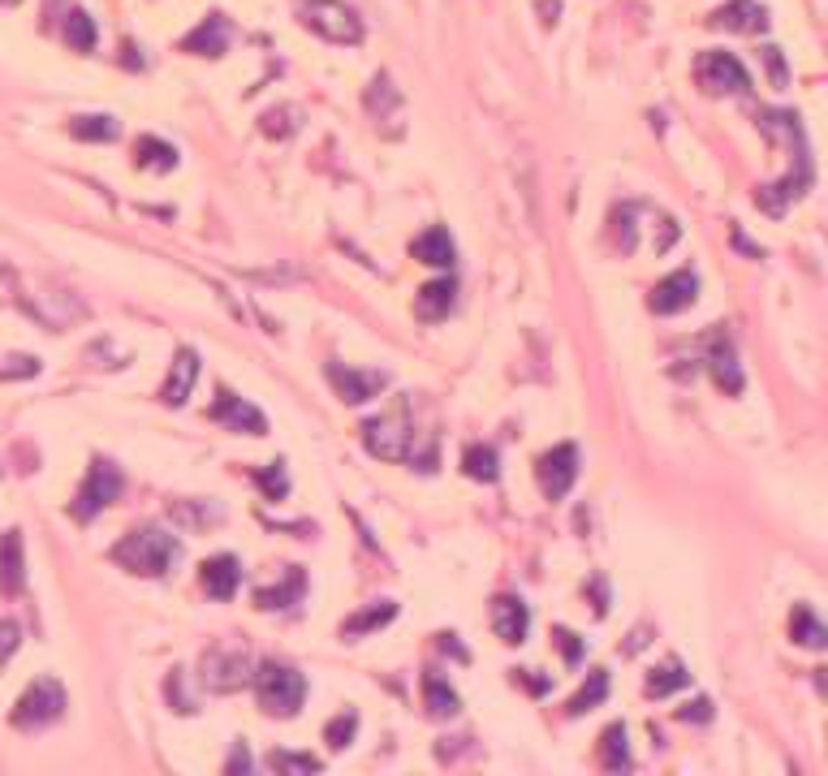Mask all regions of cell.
Wrapping results in <instances>:
<instances>
[{
  "label": "cell",
  "instance_id": "cell-1",
  "mask_svg": "<svg viewBox=\"0 0 828 776\" xmlns=\"http://www.w3.org/2000/svg\"><path fill=\"white\" fill-rule=\"evenodd\" d=\"M362 445L380 462H406L423 475L436 471V431H423L414 423V397H402L389 415L362 423Z\"/></svg>",
  "mask_w": 828,
  "mask_h": 776
},
{
  "label": "cell",
  "instance_id": "cell-2",
  "mask_svg": "<svg viewBox=\"0 0 828 776\" xmlns=\"http://www.w3.org/2000/svg\"><path fill=\"white\" fill-rule=\"evenodd\" d=\"M756 121H760V130L769 134V138H776V143H785L790 151H794V160H790V173L781 181H769V185H760L756 190V203L769 212V216H781L794 199H803L807 194V185L816 181V160H812V147H807V134H803V121L794 117V113H776V109H760L756 113Z\"/></svg>",
  "mask_w": 828,
  "mask_h": 776
},
{
  "label": "cell",
  "instance_id": "cell-3",
  "mask_svg": "<svg viewBox=\"0 0 828 776\" xmlns=\"http://www.w3.org/2000/svg\"><path fill=\"white\" fill-rule=\"evenodd\" d=\"M113 561L130 574L143 578H165L174 565L181 561V543L160 527H134L130 536L113 548Z\"/></svg>",
  "mask_w": 828,
  "mask_h": 776
},
{
  "label": "cell",
  "instance_id": "cell-4",
  "mask_svg": "<svg viewBox=\"0 0 828 776\" xmlns=\"http://www.w3.org/2000/svg\"><path fill=\"white\" fill-rule=\"evenodd\" d=\"M250 682H255V699H259V708H264L268 717L290 720L298 717V708L306 704V677L298 673L294 664L264 660V664H255Z\"/></svg>",
  "mask_w": 828,
  "mask_h": 776
},
{
  "label": "cell",
  "instance_id": "cell-5",
  "mask_svg": "<svg viewBox=\"0 0 828 776\" xmlns=\"http://www.w3.org/2000/svg\"><path fill=\"white\" fill-rule=\"evenodd\" d=\"M298 22L315 35H324L328 44H362V18L346 0H298Z\"/></svg>",
  "mask_w": 828,
  "mask_h": 776
},
{
  "label": "cell",
  "instance_id": "cell-6",
  "mask_svg": "<svg viewBox=\"0 0 828 776\" xmlns=\"http://www.w3.org/2000/svg\"><path fill=\"white\" fill-rule=\"evenodd\" d=\"M65 708H69V699H65V686H60L57 677H40V682H31L26 686V695L13 704V712H9V720H13V729H44V724H57L60 717H65Z\"/></svg>",
  "mask_w": 828,
  "mask_h": 776
},
{
  "label": "cell",
  "instance_id": "cell-7",
  "mask_svg": "<svg viewBox=\"0 0 828 776\" xmlns=\"http://www.w3.org/2000/svg\"><path fill=\"white\" fill-rule=\"evenodd\" d=\"M118 496H121V471L109 462V458H91L87 479H82V487H78V496H74L69 514H74L78 522H91V518H96V514H104V509H109Z\"/></svg>",
  "mask_w": 828,
  "mask_h": 776
},
{
  "label": "cell",
  "instance_id": "cell-8",
  "mask_svg": "<svg viewBox=\"0 0 828 776\" xmlns=\"http://www.w3.org/2000/svg\"><path fill=\"white\" fill-rule=\"evenodd\" d=\"M250 673H255V664H250V656L242 648H212V652H203V660H199V682L212 695H234V690H242L250 682Z\"/></svg>",
  "mask_w": 828,
  "mask_h": 776
},
{
  "label": "cell",
  "instance_id": "cell-9",
  "mask_svg": "<svg viewBox=\"0 0 828 776\" xmlns=\"http://www.w3.org/2000/svg\"><path fill=\"white\" fill-rule=\"evenodd\" d=\"M695 82L704 87V95H747L751 91V74L742 69V60L734 53H704L695 60Z\"/></svg>",
  "mask_w": 828,
  "mask_h": 776
},
{
  "label": "cell",
  "instance_id": "cell-10",
  "mask_svg": "<svg viewBox=\"0 0 828 776\" xmlns=\"http://www.w3.org/2000/svg\"><path fill=\"white\" fill-rule=\"evenodd\" d=\"M535 479H539V487H544L548 501H566L570 487H574V479H579V449L574 445L548 449L539 458V466H535Z\"/></svg>",
  "mask_w": 828,
  "mask_h": 776
},
{
  "label": "cell",
  "instance_id": "cell-11",
  "mask_svg": "<svg viewBox=\"0 0 828 776\" xmlns=\"http://www.w3.org/2000/svg\"><path fill=\"white\" fill-rule=\"evenodd\" d=\"M704 359H708V371H712V380H716V389L729 393V397H738L742 384H747V375H742V362H738V350H734V337H729L725 328H712L708 333V350H704Z\"/></svg>",
  "mask_w": 828,
  "mask_h": 776
},
{
  "label": "cell",
  "instance_id": "cell-12",
  "mask_svg": "<svg viewBox=\"0 0 828 776\" xmlns=\"http://www.w3.org/2000/svg\"><path fill=\"white\" fill-rule=\"evenodd\" d=\"M328 384L337 389V397L346 406H362V402H371V397H380L389 389V375L384 371H358V367L328 362Z\"/></svg>",
  "mask_w": 828,
  "mask_h": 776
},
{
  "label": "cell",
  "instance_id": "cell-13",
  "mask_svg": "<svg viewBox=\"0 0 828 776\" xmlns=\"http://www.w3.org/2000/svg\"><path fill=\"white\" fill-rule=\"evenodd\" d=\"M362 104H367V113L376 117V125H384V134H389V138H398V134H402L406 100H402V91L393 87V78H389V74H376V78H371V87H367Z\"/></svg>",
  "mask_w": 828,
  "mask_h": 776
},
{
  "label": "cell",
  "instance_id": "cell-14",
  "mask_svg": "<svg viewBox=\"0 0 828 776\" xmlns=\"http://www.w3.org/2000/svg\"><path fill=\"white\" fill-rule=\"evenodd\" d=\"M695 299H700V277H695V268H678V272H669L648 294V311L651 315H678V311L695 306Z\"/></svg>",
  "mask_w": 828,
  "mask_h": 776
},
{
  "label": "cell",
  "instance_id": "cell-15",
  "mask_svg": "<svg viewBox=\"0 0 828 776\" xmlns=\"http://www.w3.org/2000/svg\"><path fill=\"white\" fill-rule=\"evenodd\" d=\"M708 26L738 31V35H760V31H769V9L760 0H725L708 18Z\"/></svg>",
  "mask_w": 828,
  "mask_h": 776
},
{
  "label": "cell",
  "instance_id": "cell-16",
  "mask_svg": "<svg viewBox=\"0 0 828 776\" xmlns=\"http://www.w3.org/2000/svg\"><path fill=\"white\" fill-rule=\"evenodd\" d=\"M230 40H234L230 18H225V13H212V18H203V22L181 40V53H190V57H225V53H230Z\"/></svg>",
  "mask_w": 828,
  "mask_h": 776
},
{
  "label": "cell",
  "instance_id": "cell-17",
  "mask_svg": "<svg viewBox=\"0 0 828 776\" xmlns=\"http://www.w3.org/2000/svg\"><path fill=\"white\" fill-rule=\"evenodd\" d=\"M212 423H225V427L246 431V436H264V431H268V418H264V411H255L246 397H237V393H230V389H216Z\"/></svg>",
  "mask_w": 828,
  "mask_h": 776
},
{
  "label": "cell",
  "instance_id": "cell-18",
  "mask_svg": "<svg viewBox=\"0 0 828 776\" xmlns=\"http://www.w3.org/2000/svg\"><path fill=\"white\" fill-rule=\"evenodd\" d=\"M492 630L501 643L518 648L527 643V630H532V608L523 604L518 596H496L492 599Z\"/></svg>",
  "mask_w": 828,
  "mask_h": 776
},
{
  "label": "cell",
  "instance_id": "cell-19",
  "mask_svg": "<svg viewBox=\"0 0 828 776\" xmlns=\"http://www.w3.org/2000/svg\"><path fill=\"white\" fill-rule=\"evenodd\" d=\"M199 583H203V592H208L212 599H234L237 583H242V565H237V556L221 552V556L203 561V565H199Z\"/></svg>",
  "mask_w": 828,
  "mask_h": 776
},
{
  "label": "cell",
  "instance_id": "cell-20",
  "mask_svg": "<svg viewBox=\"0 0 828 776\" xmlns=\"http://www.w3.org/2000/svg\"><path fill=\"white\" fill-rule=\"evenodd\" d=\"M26 587V556H22V531L0 536V596H22Z\"/></svg>",
  "mask_w": 828,
  "mask_h": 776
},
{
  "label": "cell",
  "instance_id": "cell-21",
  "mask_svg": "<svg viewBox=\"0 0 828 776\" xmlns=\"http://www.w3.org/2000/svg\"><path fill=\"white\" fill-rule=\"evenodd\" d=\"M194 380H199V355H194L190 346H181L178 359H174V371H169V380H165V389H160V402H165V406H186Z\"/></svg>",
  "mask_w": 828,
  "mask_h": 776
},
{
  "label": "cell",
  "instance_id": "cell-22",
  "mask_svg": "<svg viewBox=\"0 0 828 776\" xmlns=\"http://www.w3.org/2000/svg\"><path fill=\"white\" fill-rule=\"evenodd\" d=\"M411 255L418 263H427V268H454L458 246L449 238V229H427V234H418L411 241Z\"/></svg>",
  "mask_w": 828,
  "mask_h": 776
},
{
  "label": "cell",
  "instance_id": "cell-23",
  "mask_svg": "<svg viewBox=\"0 0 828 776\" xmlns=\"http://www.w3.org/2000/svg\"><path fill=\"white\" fill-rule=\"evenodd\" d=\"M423 708H427V717L449 720L462 712V699H458V690H454L440 673H427V677H423Z\"/></svg>",
  "mask_w": 828,
  "mask_h": 776
},
{
  "label": "cell",
  "instance_id": "cell-24",
  "mask_svg": "<svg viewBox=\"0 0 828 776\" xmlns=\"http://www.w3.org/2000/svg\"><path fill=\"white\" fill-rule=\"evenodd\" d=\"M600 768H604V773H630V768H635L626 724H608V729L600 733Z\"/></svg>",
  "mask_w": 828,
  "mask_h": 776
},
{
  "label": "cell",
  "instance_id": "cell-25",
  "mask_svg": "<svg viewBox=\"0 0 828 776\" xmlns=\"http://www.w3.org/2000/svg\"><path fill=\"white\" fill-rule=\"evenodd\" d=\"M134 165H138V169H152V173H169V169H178V147L165 143V138L143 134V138L134 143Z\"/></svg>",
  "mask_w": 828,
  "mask_h": 776
},
{
  "label": "cell",
  "instance_id": "cell-26",
  "mask_svg": "<svg viewBox=\"0 0 828 776\" xmlns=\"http://www.w3.org/2000/svg\"><path fill=\"white\" fill-rule=\"evenodd\" d=\"M454 294H458V285H454V281H427V285L414 294V311H418V319H445V315L454 311Z\"/></svg>",
  "mask_w": 828,
  "mask_h": 776
},
{
  "label": "cell",
  "instance_id": "cell-27",
  "mask_svg": "<svg viewBox=\"0 0 828 776\" xmlns=\"http://www.w3.org/2000/svg\"><path fill=\"white\" fill-rule=\"evenodd\" d=\"M302 592H306V574H302L298 565H290L286 583H281V587H268V592H255V604H259L264 612H281V608H294L298 599H302Z\"/></svg>",
  "mask_w": 828,
  "mask_h": 776
},
{
  "label": "cell",
  "instance_id": "cell-28",
  "mask_svg": "<svg viewBox=\"0 0 828 776\" xmlns=\"http://www.w3.org/2000/svg\"><path fill=\"white\" fill-rule=\"evenodd\" d=\"M393 617H398V604H393V599H380V604H371V608H362V612L342 621V639H362V634L389 626Z\"/></svg>",
  "mask_w": 828,
  "mask_h": 776
},
{
  "label": "cell",
  "instance_id": "cell-29",
  "mask_svg": "<svg viewBox=\"0 0 828 776\" xmlns=\"http://www.w3.org/2000/svg\"><path fill=\"white\" fill-rule=\"evenodd\" d=\"M790 634H794L798 648H812V652H820V648L828 643V630L820 626V617H816L807 604L794 608V617H790Z\"/></svg>",
  "mask_w": 828,
  "mask_h": 776
},
{
  "label": "cell",
  "instance_id": "cell-30",
  "mask_svg": "<svg viewBox=\"0 0 828 776\" xmlns=\"http://www.w3.org/2000/svg\"><path fill=\"white\" fill-rule=\"evenodd\" d=\"M682 686H691V673H686V664L682 660H664L660 668H651L648 673V690L651 699H664V695H673V690H682Z\"/></svg>",
  "mask_w": 828,
  "mask_h": 776
},
{
  "label": "cell",
  "instance_id": "cell-31",
  "mask_svg": "<svg viewBox=\"0 0 828 776\" xmlns=\"http://www.w3.org/2000/svg\"><path fill=\"white\" fill-rule=\"evenodd\" d=\"M65 44H69L74 53H96V22H91V13L78 9V4L65 13Z\"/></svg>",
  "mask_w": 828,
  "mask_h": 776
},
{
  "label": "cell",
  "instance_id": "cell-32",
  "mask_svg": "<svg viewBox=\"0 0 828 776\" xmlns=\"http://www.w3.org/2000/svg\"><path fill=\"white\" fill-rule=\"evenodd\" d=\"M462 471L471 479H479V483H496V479H501V458H496L492 445H471V449L462 453Z\"/></svg>",
  "mask_w": 828,
  "mask_h": 776
},
{
  "label": "cell",
  "instance_id": "cell-33",
  "mask_svg": "<svg viewBox=\"0 0 828 776\" xmlns=\"http://www.w3.org/2000/svg\"><path fill=\"white\" fill-rule=\"evenodd\" d=\"M69 134L74 138H82V143H113L121 134V125H118V117H100V113H91V117H74L69 121Z\"/></svg>",
  "mask_w": 828,
  "mask_h": 776
},
{
  "label": "cell",
  "instance_id": "cell-34",
  "mask_svg": "<svg viewBox=\"0 0 828 776\" xmlns=\"http://www.w3.org/2000/svg\"><path fill=\"white\" fill-rule=\"evenodd\" d=\"M604 699H608V673H604V668H592V673H588V686H583V690L570 699V708H566V712H570V717H588V712L600 708Z\"/></svg>",
  "mask_w": 828,
  "mask_h": 776
},
{
  "label": "cell",
  "instance_id": "cell-35",
  "mask_svg": "<svg viewBox=\"0 0 828 776\" xmlns=\"http://www.w3.org/2000/svg\"><path fill=\"white\" fill-rule=\"evenodd\" d=\"M169 514H174V522H181V527H216V522H225L221 505H194V501H174Z\"/></svg>",
  "mask_w": 828,
  "mask_h": 776
},
{
  "label": "cell",
  "instance_id": "cell-36",
  "mask_svg": "<svg viewBox=\"0 0 828 776\" xmlns=\"http://www.w3.org/2000/svg\"><path fill=\"white\" fill-rule=\"evenodd\" d=\"M268 768L272 773H324V760L320 755H294V751H272Z\"/></svg>",
  "mask_w": 828,
  "mask_h": 776
},
{
  "label": "cell",
  "instance_id": "cell-37",
  "mask_svg": "<svg viewBox=\"0 0 828 776\" xmlns=\"http://www.w3.org/2000/svg\"><path fill=\"white\" fill-rule=\"evenodd\" d=\"M355 733H358V712H342V717H333L324 724V742L333 751H346L355 742Z\"/></svg>",
  "mask_w": 828,
  "mask_h": 776
},
{
  "label": "cell",
  "instance_id": "cell-38",
  "mask_svg": "<svg viewBox=\"0 0 828 776\" xmlns=\"http://www.w3.org/2000/svg\"><path fill=\"white\" fill-rule=\"evenodd\" d=\"M250 479H255V483L264 487V496H268V501H281V496H290V479H286V466H281V462L250 471Z\"/></svg>",
  "mask_w": 828,
  "mask_h": 776
},
{
  "label": "cell",
  "instance_id": "cell-39",
  "mask_svg": "<svg viewBox=\"0 0 828 776\" xmlns=\"http://www.w3.org/2000/svg\"><path fill=\"white\" fill-rule=\"evenodd\" d=\"M298 125H302V109H272V113H264V134L268 138H290V134H298Z\"/></svg>",
  "mask_w": 828,
  "mask_h": 776
},
{
  "label": "cell",
  "instance_id": "cell-40",
  "mask_svg": "<svg viewBox=\"0 0 828 776\" xmlns=\"http://www.w3.org/2000/svg\"><path fill=\"white\" fill-rule=\"evenodd\" d=\"M26 375H40V359H31V355L0 359V380H26Z\"/></svg>",
  "mask_w": 828,
  "mask_h": 776
},
{
  "label": "cell",
  "instance_id": "cell-41",
  "mask_svg": "<svg viewBox=\"0 0 828 776\" xmlns=\"http://www.w3.org/2000/svg\"><path fill=\"white\" fill-rule=\"evenodd\" d=\"M552 643L561 648V656H566V664H579V660H583V639H579L574 630L557 626V630H552Z\"/></svg>",
  "mask_w": 828,
  "mask_h": 776
},
{
  "label": "cell",
  "instance_id": "cell-42",
  "mask_svg": "<svg viewBox=\"0 0 828 776\" xmlns=\"http://www.w3.org/2000/svg\"><path fill=\"white\" fill-rule=\"evenodd\" d=\"M165 695H169V704L178 708L181 717H190V712H194V699H190V695L181 690V668H174V673H169V682H165Z\"/></svg>",
  "mask_w": 828,
  "mask_h": 776
},
{
  "label": "cell",
  "instance_id": "cell-43",
  "mask_svg": "<svg viewBox=\"0 0 828 776\" xmlns=\"http://www.w3.org/2000/svg\"><path fill=\"white\" fill-rule=\"evenodd\" d=\"M18 643H22V626L18 621H0V664L18 652Z\"/></svg>",
  "mask_w": 828,
  "mask_h": 776
},
{
  "label": "cell",
  "instance_id": "cell-44",
  "mask_svg": "<svg viewBox=\"0 0 828 776\" xmlns=\"http://www.w3.org/2000/svg\"><path fill=\"white\" fill-rule=\"evenodd\" d=\"M712 717H716V712H712V699H695V704L678 708V720H686V724H691V720H695V724H708Z\"/></svg>",
  "mask_w": 828,
  "mask_h": 776
},
{
  "label": "cell",
  "instance_id": "cell-45",
  "mask_svg": "<svg viewBox=\"0 0 828 776\" xmlns=\"http://www.w3.org/2000/svg\"><path fill=\"white\" fill-rule=\"evenodd\" d=\"M764 60H769V74H772V87L776 91H785V82H790V74H785V60H781V48H764Z\"/></svg>",
  "mask_w": 828,
  "mask_h": 776
},
{
  "label": "cell",
  "instance_id": "cell-46",
  "mask_svg": "<svg viewBox=\"0 0 828 776\" xmlns=\"http://www.w3.org/2000/svg\"><path fill=\"white\" fill-rule=\"evenodd\" d=\"M225 773H230V776L250 773V751H246V742H237L234 751H230V760H225Z\"/></svg>",
  "mask_w": 828,
  "mask_h": 776
},
{
  "label": "cell",
  "instance_id": "cell-47",
  "mask_svg": "<svg viewBox=\"0 0 828 776\" xmlns=\"http://www.w3.org/2000/svg\"><path fill=\"white\" fill-rule=\"evenodd\" d=\"M518 682H527V690H532V695H544V690L552 686L548 677H535V668H518Z\"/></svg>",
  "mask_w": 828,
  "mask_h": 776
},
{
  "label": "cell",
  "instance_id": "cell-48",
  "mask_svg": "<svg viewBox=\"0 0 828 776\" xmlns=\"http://www.w3.org/2000/svg\"><path fill=\"white\" fill-rule=\"evenodd\" d=\"M592 596H595V612L604 617V612H608V592H604V578H592Z\"/></svg>",
  "mask_w": 828,
  "mask_h": 776
},
{
  "label": "cell",
  "instance_id": "cell-49",
  "mask_svg": "<svg viewBox=\"0 0 828 776\" xmlns=\"http://www.w3.org/2000/svg\"><path fill=\"white\" fill-rule=\"evenodd\" d=\"M440 648H445V652H454L458 660H467V648L458 643V634H440Z\"/></svg>",
  "mask_w": 828,
  "mask_h": 776
},
{
  "label": "cell",
  "instance_id": "cell-50",
  "mask_svg": "<svg viewBox=\"0 0 828 776\" xmlns=\"http://www.w3.org/2000/svg\"><path fill=\"white\" fill-rule=\"evenodd\" d=\"M644 648H648V630H644V626H639V630H635V634H630V643H626V652H630V656H635V652H644Z\"/></svg>",
  "mask_w": 828,
  "mask_h": 776
},
{
  "label": "cell",
  "instance_id": "cell-51",
  "mask_svg": "<svg viewBox=\"0 0 828 776\" xmlns=\"http://www.w3.org/2000/svg\"><path fill=\"white\" fill-rule=\"evenodd\" d=\"M539 13H544V22L552 26V22H557V13H561V0H539Z\"/></svg>",
  "mask_w": 828,
  "mask_h": 776
},
{
  "label": "cell",
  "instance_id": "cell-52",
  "mask_svg": "<svg viewBox=\"0 0 828 776\" xmlns=\"http://www.w3.org/2000/svg\"><path fill=\"white\" fill-rule=\"evenodd\" d=\"M0 4H18V0H0Z\"/></svg>",
  "mask_w": 828,
  "mask_h": 776
}]
</instances>
